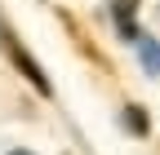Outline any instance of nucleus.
<instances>
[{
    "label": "nucleus",
    "instance_id": "f257e3e1",
    "mask_svg": "<svg viewBox=\"0 0 160 155\" xmlns=\"http://www.w3.org/2000/svg\"><path fill=\"white\" fill-rule=\"evenodd\" d=\"M0 45H5V53H9V62H13V67H18V71H22L27 80H31V89L40 93V98H49V93H53V84H49V75L40 71V62L31 58V49H22V40H18V35H13V27H9V22H0Z\"/></svg>",
    "mask_w": 160,
    "mask_h": 155
},
{
    "label": "nucleus",
    "instance_id": "f03ea898",
    "mask_svg": "<svg viewBox=\"0 0 160 155\" xmlns=\"http://www.w3.org/2000/svg\"><path fill=\"white\" fill-rule=\"evenodd\" d=\"M133 9H138V0H116L111 5V13H116V27H120V35H125V40H138V22H133Z\"/></svg>",
    "mask_w": 160,
    "mask_h": 155
},
{
    "label": "nucleus",
    "instance_id": "7ed1b4c3",
    "mask_svg": "<svg viewBox=\"0 0 160 155\" xmlns=\"http://www.w3.org/2000/svg\"><path fill=\"white\" fill-rule=\"evenodd\" d=\"M138 53H142V67L151 75H160V45L151 40V35H138Z\"/></svg>",
    "mask_w": 160,
    "mask_h": 155
},
{
    "label": "nucleus",
    "instance_id": "20e7f679",
    "mask_svg": "<svg viewBox=\"0 0 160 155\" xmlns=\"http://www.w3.org/2000/svg\"><path fill=\"white\" fill-rule=\"evenodd\" d=\"M120 120H125V129H133V133H147V129H151V120H147L142 106H125V115H120Z\"/></svg>",
    "mask_w": 160,
    "mask_h": 155
},
{
    "label": "nucleus",
    "instance_id": "39448f33",
    "mask_svg": "<svg viewBox=\"0 0 160 155\" xmlns=\"http://www.w3.org/2000/svg\"><path fill=\"white\" fill-rule=\"evenodd\" d=\"M9 155H31V151H9Z\"/></svg>",
    "mask_w": 160,
    "mask_h": 155
}]
</instances>
